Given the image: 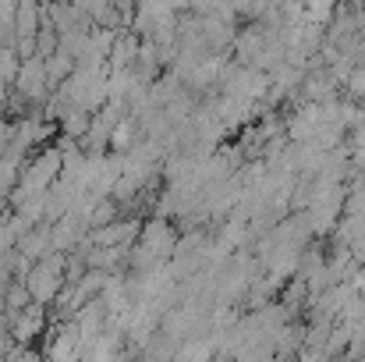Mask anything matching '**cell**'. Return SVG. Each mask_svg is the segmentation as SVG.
Returning <instances> with one entry per match:
<instances>
[{
	"label": "cell",
	"instance_id": "7a4b0ae2",
	"mask_svg": "<svg viewBox=\"0 0 365 362\" xmlns=\"http://www.w3.org/2000/svg\"><path fill=\"white\" fill-rule=\"evenodd\" d=\"M39 331H43V302L32 298L21 313L11 316V334H14L18 341H32Z\"/></svg>",
	"mask_w": 365,
	"mask_h": 362
},
{
	"label": "cell",
	"instance_id": "6da1fadb",
	"mask_svg": "<svg viewBox=\"0 0 365 362\" xmlns=\"http://www.w3.org/2000/svg\"><path fill=\"white\" fill-rule=\"evenodd\" d=\"M14 82H18V93H21L25 100L39 104V100L46 96V86H50V75H46V57H43V54L25 57V61H21V68H18V75H14Z\"/></svg>",
	"mask_w": 365,
	"mask_h": 362
}]
</instances>
